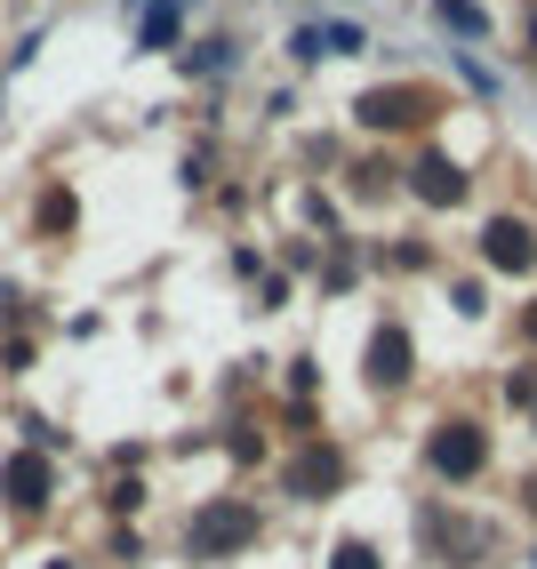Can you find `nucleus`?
<instances>
[{"label": "nucleus", "mask_w": 537, "mask_h": 569, "mask_svg": "<svg viewBox=\"0 0 537 569\" xmlns=\"http://www.w3.org/2000/svg\"><path fill=\"white\" fill-rule=\"evenodd\" d=\"M426 466H434L441 481H474V473L489 466V441H481L474 426H441V433L426 441Z\"/></svg>", "instance_id": "1"}, {"label": "nucleus", "mask_w": 537, "mask_h": 569, "mask_svg": "<svg viewBox=\"0 0 537 569\" xmlns=\"http://www.w3.org/2000/svg\"><path fill=\"white\" fill-rule=\"evenodd\" d=\"M249 538H257V513H249V506H209L185 546H193V561H217V553H233V546H249Z\"/></svg>", "instance_id": "2"}, {"label": "nucleus", "mask_w": 537, "mask_h": 569, "mask_svg": "<svg viewBox=\"0 0 537 569\" xmlns=\"http://www.w3.org/2000/svg\"><path fill=\"white\" fill-rule=\"evenodd\" d=\"M354 112H361L369 129H409V121H426V112H434V97L426 89H369Z\"/></svg>", "instance_id": "3"}, {"label": "nucleus", "mask_w": 537, "mask_h": 569, "mask_svg": "<svg viewBox=\"0 0 537 569\" xmlns=\"http://www.w3.org/2000/svg\"><path fill=\"white\" fill-rule=\"evenodd\" d=\"M481 257L497 264V273H529V264H537V241H529V224L489 217V224H481Z\"/></svg>", "instance_id": "4"}, {"label": "nucleus", "mask_w": 537, "mask_h": 569, "mask_svg": "<svg viewBox=\"0 0 537 569\" xmlns=\"http://www.w3.org/2000/svg\"><path fill=\"white\" fill-rule=\"evenodd\" d=\"M0 489H9V506H17V513H41V506H49V466H41V458L24 449V458H9Z\"/></svg>", "instance_id": "5"}, {"label": "nucleus", "mask_w": 537, "mask_h": 569, "mask_svg": "<svg viewBox=\"0 0 537 569\" xmlns=\"http://www.w3.org/2000/svg\"><path fill=\"white\" fill-rule=\"evenodd\" d=\"M409 184H417V193H426L434 209L466 201V169H457V161H441V153H426V161H417V169H409Z\"/></svg>", "instance_id": "6"}, {"label": "nucleus", "mask_w": 537, "mask_h": 569, "mask_svg": "<svg viewBox=\"0 0 537 569\" xmlns=\"http://www.w3.org/2000/svg\"><path fill=\"white\" fill-rule=\"evenodd\" d=\"M337 481H345V458H337V449H305V458L289 466V489H297V498H329Z\"/></svg>", "instance_id": "7"}, {"label": "nucleus", "mask_w": 537, "mask_h": 569, "mask_svg": "<svg viewBox=\"0 0 537 569\" xmlns=\"http://www.w3.org/2000/svg\"><path fill=\"white\" fill-rule=\"evenodd\" d=\"M369 377H377V386H401V377H409V337L401 329H377L369 337Z\"/></svg>", "instance_id": "8"}, {"label": "nucleus", "mask_w": 537, "mask_h": 569, "mask_svg": "<svg viewBox=\"0 0 537 569\" xmlns=\"http://www.w3.org/2000/svg\"><path fill=\"white\" fill-rule=\"evenodd\" d=\"M41 224H49V233H64V224H72V193H49V201H41Z\"/></svg>", "instance_id": "9"}, {"label": "nucleus", "mask_w": 537, "mask_h": 569, "mask_svg": "<svg viewBox=\"0 0 537 569\" xmlns=\"http://www.w3.org/2000/svg\"><path fill=\"white\" fill-rule=\"evenodd\" d=\"M337 569H377V553H369L361 538H345V546H337Z\"/></svg>", "instance_id": "10"}, {"label": "nucleus", "mask_w": 537, "mask_h": 569, "mask_svg": "<svg viewBox=\"0 0 537 569\" xmlns=\"http://www.w3.org/2000/svg\"><path fill=\"white\" fill-rule=\"evenodd\" d=\"M529 337H537V306H529Z\"/></svg>", "instance_id": "11"}]
</instances>
